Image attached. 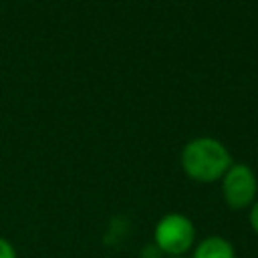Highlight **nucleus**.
I'll list each match as a JSON object with an SVG mask.
<instances>
[{"label":"nucleus","mask_w":258,"mask_h":258,"mask_svg":"<svg viewBox=\"0 0 258 258\" xmlns=\"http://www.w3.org/2000/svg\"><path fill=\"white\" fill-rule=\"evenodd\" d=\"M196 242V226L185 214L169 212L161 216L153 226V246L161 258L187 256Z\"/></svg>","instance_id":"obj_2"},{"label":"nucleus","mask_w":258,"mask_h":258,"mask_svg":"<svg viewBox=\"0 0 258 258\" xmlns=\"http://www.w3.org/2000/svg\"><path fill=\"white\" fill-rule=\"evenodd\" d=\"M232 165V157L222 141L214 137H196L181 151L183 173L200 183L220 181Z\"/></svg>","instance_id":"obj_1"},{"label":"nucleus","mask_w":258,"mask_h":258,"mask_svg":"<svg viewBox=\"0 0 258 258\" xmlns=\"http://www.w3.org/2000/svg\"><path fill=\"white\" fill-rule=\"evenodd\" d=\"M189 258H236V246L220 234H210L194 244Z\"/></svg>","instance_id":"obj_4"},{"label":"nucleus","mask_w":258,"mask_h":258,"mask_svg":"<svg viewBox=\"0 0 258 258\" xmlns=\"http://www.w3.org/2000/svg\"><path fill=\"white\" fill-rule=\"evenodd\" d=\"M222 198L232 210H246L256 202L258 181L246 163H232L222 175Z\"/></svg>","instance_id":"obj_3"},{"label":"nucleus","mask_w":258,"mask_h":258,"mask_svg":"<svg viewBox=\"0 0 258 258\" xmlns=\"http://www.w3.org/2000/svg\"><path fill=\"white\" fill-rule=\"evenodd\" d=\"M248 224H250V228L254 230V234H258V198H256V202L250 206V214H248Z\"/></svg>","instance_id":"obj_6"},{"label":"nucleus","mask_w":258,"mask_h":258,"mask_svg":"<svg viewBox=\"0 0 258 258\" xmlns=\"http://www.w3.org/2000/svg\"><path fill=\"white\" fill-rule=\"evenodd\" d=\"M0 258H18L14 244L4 236H0Z\"/></svg>","instance_id":"obj_5"},{"label":"nucleus","mask_w":258,"mask_h":258,"mask_svg":"<svg viewBox=\"0 0 258 258\" xmlns=\"http://www.w3.org/2000/svg\"><path fill=\"white\" fill-rule=\"evenodd\" d=\"M179 258H187V256H179Z\"/></svg>","instance_id":"obj_7"}]
</instances>
